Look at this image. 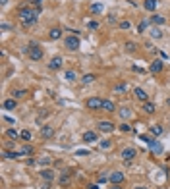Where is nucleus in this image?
I'll return each instance as SVG.
<instances>
[{"label":"nucleus","instance_id":"nucleus-1","mask_svg":"<svg viewBox=\"0 0 170 189\" xmlns=\"http://www.w3.org/2000/svg\"><path fill=\"white\" fill-rule=\"evenodd\" d=\"M18 16H19V19H21V23H23V25H35L39 12H37V10H31V8H21Z\"/></svg>","mask_w":170,"mask_h":189},{"label":"nucleus","instance_id":"nucleus-2","mask_svg":"<svg viewBox=\"0 0 170 189\" xmlns=\"http://www.w3.org/2000/svg\"><path fill=\"white\" fill-rule=\"evenodd\" d=\"M64 46L68 50H77L79 48V39L76 35H70V37H66V41H64Z\"/></svg>","mask_w":170,"mask_h":189},{"label":"nucleus","instance_id":"nucleus-3","mask_svg":"<svg viewBox=\"0 0 170 189\" xmlns=\"http://www.w3.org/2000/svg\"><path fill=\"white\" fill-rule=\"evenodd\" d=\"M27 52H29V58H31V60H41L43 58V48L37 46V45H31Z\"/></svg>","mask_w":170,"mask_h":189},{"label":"nucleus","instance_id":"nucleus-4","mask_svg":"<svg viewBox=\"0 0 170 189\" xmlns=\"http://www.w3.org/2000/svg\"><path fill=\"white\" fill-rule=\"evenodd\" d=\"M87 108H89V110H102V100L93 97V99L87 100Z\"/></svg>","mask_w":170,"mask_h":189},{"label":"nucleus","instance_id":"nucleus-5","mask_svg":"<svg viewBox=\"0 0 170 189\" xmlns=\"http://www.w3.org/2000/svg\"><path fill=\"white\" fill-rule=\"evenodd\" d=\"M137 156V151L134 147H128V149H122V158L124 160H134Z\"/></svg>","mask_w":170,"mask_h":189},{"label":"nucleus","instance_id":"nucleus-6","mask_svg":"<svg viewBox=\"0 0 170 189\" xmlns=\"http://www.w3.org/2000/svg\"><path fill=\"white\" fill-rule=\"evenodd\" d=\"M99 131H102V133H112V131H114V123H112V122H99Z\"/></svg>","mask_w":170,"mask_h":189},{"label":"nucleus","instance_id":"nucleus-7","mask_svg":"<svg viewBox=\"0 0 170 189\" xmlns=\"http://www.w3.org/2000/svg\"><path fill=\"white\" fill-rule=\"evenodd\" d=\"M162 68H164V64H162V60H153V64L149 66V71L151 74H160Z\"/></svg>","mask_w":170,"mask_h":189},{"label":"nucleus","instance_id":"nucleus-8","mask_svg":"<svg viewBox=\"0 0 170 189\" xmlns=\"http://www.w3.org/2000/svg\"><path fill=\"white\" fill-rule=\"evenodd\" d=\"M41 135H43V139H50V137H54L52 126H43L41 127Z\"/></svg>","mask_w":170,"mask_h":189},{"label":"nucleus","instance_id":"nucleus-9","mask_svg":"<svg viewBox=\"0 0 170 189\" xmlns=\"http://www.w3.org/2000/svg\"><path fill=\"white\" fill-rule=\"evenodd\" d=\"M83 141H85V143H95V141H99L97 131H85V133H83Z\"/></svg>","mask_w":170,"mask_h":189},{"label":"nucleus","instance_id":"nucleus-10","mask_svg":"<svg viewBox=\"0 0 170 189\" xmlns=\"http://www.w3.org/2000/svg\"><path fill=\"white\" fill-rule=\"evenodd\" d=\"M157 6H159V0H145V2H143V8L147 12H155Z\"/></svg>","mask_w":170,"mask_h":189},{"label":"nucleus","instance_id":"nucleus-11","mask_svg":"<svg viewBox=\"0 0 170 189\" xmlns=\"http://www.w3.org/2000/svg\"><path fill=\"white\" fill-rule=\"evenodd\" d=\"M62 62H64V60H62L60 56H54L52 60H50L48 68H50V70H60V68H62Z\"/></svg>","mask_w":170,"mask_h":189},{"label":"nucleus","instance_id":"nucleus-12","mask_svg":"<svg viewBox=\"0 0 170 189\" xmlns=\"http://www.w3.org/2000/svg\"><path fill=\"white\" fill-rule=\"evenodd\" d=\"M134 95H135V99H139V100H143V103H147V99H149V95H147L143 89H139V87H135V91H134Z\"/></svg>","mask_w":170,"mask_h":189},{"label":"nucleus","instance_id":"nucleus-13","mask_svg":"<svg viewBox=\"0 0 170 189\" xmlns=\"http://www.w3.org/2000/svg\"><path fill=\"white\" fill-rule=\"evenodd\" d=\"M60 37H62V29H58V27L50 29V33H48V39H50V41H58Z\"/></svg>","mask_w":170,"mask_h":189},{"label":"nucleus","instance_id":"nucleus-14","mask_svg":"<svg viewBox=\"0 0 170 189\" xmlns=\"http://www.w3.org/2000/svg\"><path fill=\"white\" fill-rule=\"evenodd\" d=\"M2 106H4V110H14V108H16V106H18V103H16V99H14V97H12V99H6Z\"/></svg>","mask_w":170,"mask_h":189},{"label":"nucleus","instance_id":"nucleus-15","mask_svg":"<svg viewBox=\"0 0 170 189\" xmlns=\"http://www.w3.org/2000/svg\"><path fill=\"white\" fill-rule=\"evenodd\" d=\"M110 181H112V183H122V181H124V174L122 172H112V174H110Z\"/></svg>","mask_w":170,"mask_h":189},{"label":"nucleus","instance_id":"nucleus-16","mask_svg":"<svg viewBox=\"0 0 170 189\" xmlns=\"http://www.w3.org/2000/svg\"><path fill=\"white\" fill-rule=\"evenodd\" d=\"M149 149H151L153 155H160V152H162V145H160L159 141H153V143L149 145Z\"/></svg>","mask_w":170,"mask_h":189},{"label":"nucleus","instance_id":"nucleus-17","mask_svg":"<svg viewBox=\"0 0 170 189\" xmlns=\"http://www.w3.org/2000/svg\"><path fill=\"white\" fill-rule=\"evenodd\" d=\"M41 178L45 179V181H52V179H54V172L47 168V170H43V172H41Z\"/></svg>","mask_w":170,"mask_h":189},{"label":"nucleus","instance_id":"nucleus-18","mask_svg":"<svg viewBox=\"0 0 170 189\" xmlns=\"http://www.w3.org/2000/svg\"><path fill=\"white\" fill-rule=\"evenodd\" d=\"M102 110H106V112H116V106L112 100H102Z\"/></svg>","mask_w":170,"mask_h":189},{"label":"nucleus","instance_id":"nucleus-19","mask_svg":"<svg viewBox=\"0 0 170 189\" xmlns=\"http://www.w3.org/2000/svg\"><path fill=\"white\" fill-rule=\"evenodd\" d=\"M70 176H72V170H66L60 176V185H68L70 183Z\"/></svg>","mask_w":170,"mask_h":189},{"label":"nucleus","instance_id":"nucleus-20","mask_svg":"<svg viewBox=\"0 0 170 189\" xmlns=\"http://www.w3.org/2000/svg\"><path fill=\"white\" fill-rule=\"evenodd\" d=\"M151 135L153 137H159V135H162V131H164V129H162V126H151Z\"/></svg>","mask_w":170,"mask_h":189},{"label":"nucleus","instance_id":"nucleus-21","mask_svg":"<svg viewBox=\"0 0 170 189\" xmlns=\"http://www.w3.org/2000/svg\"><path fill=\"white\" fill-rule=\"evenodd\" d=\"M151 21H153V23H157V25H162V23H164V16H160V14H153V18H151Z\"/></svg>","mask_w":170,"mask_h":189},{"label":"nucleus","instance_id":"nucleus-22","mask_svg":"<svg viewBox=\"0 0 170 189\" xmlns=\"http://www.w3.org/2000/svg\"><path fill=\"white\" fill-rule=\"evenodd\" d=\"M118 114H120V118H122V120L131 118V110H130V108H120V110H118Z\"/></svg>","mask_w":170,"mask_h":189},{"label":"nucleus","instance_id":"nucleus-23","mask_svg":"<svg viewBox=\"0 0 170 189\" xmlns=\"http://www.w3.org/2000/svg\"><path fill=\"white\" fill-rule=\"evenodd\" d=\"M29 155H33V147L25 145V147H21V149H19V156H29Z\"/></svg>","mask_w":170,"mask_h":189},{"label":"nucleus","instance_id":"nucleus-24","mask_svg":"<svg viewBox=\"0 0 170 189\" xmlns=\"http://www.w3.org/2000/svg\"><path fill=\"white\" fill-rule=\"evenodd\" d=\"M149 35H151L153 39H160V37H162V31H160L159 27H153L151 31H149Z\"/></svg>","mask_w":170,"mask_h":189},{"label":"nucleus","instance_id":"nucleus-25","mask_svg":"<svg viewBox=\"0 0 170 189\" xmlns=\"http://www.w3.org/2000/svg\"><path fill=\"white\" fill-rule=\"evenodd\" d=\"M4 158H19V151H4Z\"/></svg>","mask_w":170,"mask_h":189},{"label":"nucleus","instance_id":"nucleus-26","mask_svg":"<svg viewBox=\"0 0 170 189\" xmlns=\"http://www.w3.org/2000/svg\"><path fill=\"white\" fill-rule=\"evenodd\" d=\"M66 79H68V81H76V79H77L76 71H73V70H68V71H66Z\"/></svg>","mask_w":170,"mask_h":189},{"label":"nucleus","instance_id":"nucleus-27","mask_svg":"<svg viewBox=\"0 0 170 189\" xmlns=\"http://www.w3.org/2000/svg\"><path fill=\"white\" fill-rule=\"evenodd\" d=\"M143 110H145L147 114H153V112H155V104H153V103H145V104H143Z\"/></svg>","mask_w":170,"mask_h":189},{"label":"nucleus","instance_id":"nucleus-28","mask_svg":"<svg viewBox=\"0 0 170 189\" xmlns=\"http://www.w3.org/2000/svg\"><path fill=\"white\" fill-rule=\"evenodd\" d=\"M147 25H149V19H143V21H141V23H139V25H137V33H143V31H145V29H147Z\"/></svg>","mask_w":170,"mask_h":189},{"label":"nucleus","instance_id":"nucleus-29","mask_svg":"<svg viewBox=\"0 0 170 189\" xmlns=\"http://www.w3.org/2000/svg\"><path fill=\"white\" fill-rule=\"evenodd\" d=\"M81 81H83L85 85H89V83L95 81V75H93V74H87V75H83V79H81Z\"/></svg>","mask_w":170,"mask_h":189},{"label":"nucleus","instance_id":"nucleus-30","mask_svg":"<svg viewBox=\"0 0 170 189\" xmlns=\"http://www.w3.org/2000/svg\"><path fill=\"white\" fill-rule=\"evenodd\" d=\"M91 12H93V14H101V12H102V4H99V2L93 4V6H91Z\"/></svg>","mask_w":170,"mask_h":189},{"label":"nucleus","instance_id":"nucleus-31","mask_svg":"<svg viewBox=\"0 0 170 189\" xmlns=\"http://www.w3.org/2000/svg\"><path fill=\"white\" fill-rule=\"evenodd\" d=\"M6 135H8L10 139H14V141L18 139V131H16V129H14V127H12V129H8V131H6Z\"/></svg>","mask_w":170,"mask_h":189},{"label":"nucleus","instance_id":"nucleus-32","mask_svg":"<svg viewBox=\"0 0 170 189\" xmlns=\"http://www.w3.org/2000/svg\"><path fill=\"white\" fill-rule=\"evenodd\" d=\"M21 139L29 141V139H31V131H29V129H23V131H21Z\"/></svg>","mask_w":170,"mask_h":189},{"label":"nucleus","instance_id":"nucleus-33","mask_svg":"<svg viewBox=\"0 0 170 189\" xmlns=\"http://www.w3.org/2000/svg\"><path fill=\"white\" fill-rule=\"evenodd\" d=\"M12 95H14V99H21V97H25V95H27V93H25L23 89H19V91H14Z\"/></svg>","mask_w":170,"mask_h":189},{"label":"nucleus","instance_id":"nucleus-34","mask_svg":"<svg viewBox=\"0 0 170 189\" xmlns=\"http://www.w3.org/2000/svg\"><path fill=\"white\" fill-rule=\"evenodd\" d=\"M99 149H101V151L110 149V141H101V143H99Z\"/></svg>","mask_w":170,"mask_h":189},{"label":"nucleus","instance_id":"nucleus-35","mask_svg":"<svg viewBox=\"0 0 170 189\" xmlns=\"http://www.w3.org/2000/svg\"><path fill=\"white\" fill-rule=\"evenodd\" d=\"M91 152L89 151H85V149H79V151H76V156H89Z\"/></svg>","mask_w":170,"mask_h":189},{"label":"nucleus","instance_id":"nucleus-36","mask_svg":"<svg viewBox=\"0 0 170 189\" xmlns=\"http://www.w3.org/2000/svg\"><path fill=\"white\" fill-rule=\"evenodd\" d=\"M126 89H128V87H126V83H118V85L114 87V91H118V93H124Z\"/></svg>","mask_w":170,"mask_h":189},{"label":"nucleus","instance_id":"nucleus-37","mask_svg":"<svg viewBox=\"0 0 170 189\" xmlns=\"http://www.w3.org/2000/svg\"><path fill=\"white\" fill-rule=\"evenodd\" d=\"M137 46H135V42H126V50H128V52H134Z\"/></svg>","mask_w":170,"mask_h":189},{"label":"nucleus","instance_id":"nucleus-38","mask_svg":"<svg viewBox=\"0 0 170 189\" xmlns=\"http://www.w3.org/2000/svg\"><path fill=\"white\" fill-rule=\"evenodd\" d=\"M120 129H122L124 133H128V131H134V129H131V126H128V123H122V126H120Z\"/></svg>","mask_w":170,"mask_h":189},{"label":"nucleus","instance_id":"nucleus-39","mask_svg":"<svg viewBox=\"0 0 170 189\" xmlns=\"http://www.w3.org/2000/svg\"><path fill=\"white\" fill-rule=\"evenodd\" d=\"M106 179H110V176H106V174H99V181H101V183H105Z\"/></svg>","mask_w":170,"mask_h":189},{"label":"nucleus","instance_id":"nucleus-40","mask_svg":"<svg viewBox=\"0 0 170 189\" xmlns=\"http://www.w3.org/2000/svg\"><path fill=\"white\" fill-rule=\"evenodd\" d=\"M87 27L95 31V29H99V23H97V21H89V23H87Z\"/></svg>","mask_w":170,"mask_h":189},{"label":"nucleus","instance_id":"nucleus-41","mask_svg":"<svg viewBox=\"0 0 170 189\" xmlns=\"http://www.w3.org/2000/svg\"><path fill=\"white\" fill-rule=\"evenodd\" d=\"M29 2H31V4H35L37 8H39V6H43V2H45V0H29Z\"/></svg>","mask_w":170,"mask_h":189},{"label":"nucleus","instance_id":"nucleus-42","mask_svg":"<svg viewBox=\"0 0 170 189\" xmlns=\"http://www.w3.org/2000/svg\"><path fill=\"white\" fill-rule=\"evenodd\" d=\"M120 29H130V21H120Z\"/></svg>","mask_w":170,"mask_h":189},{"label":"nucleus","instance_id":"nucleus-43","mask_svg":"<svg viewBox=\"0 0 170 189\" xmlns=\"http://www.w3.org/2000/svg\"><path fill=\"white\" fill-rule=\"evenodd\" d=\"M0 29H2V31H10V29H12V25H8V23H2V25H0Z\"/></svg>","mask_w":170,"mask_h":189},{"label":"nucleus","instance_id":"nucleus-44","mask_svg":"<svg viewBox=\"0 0 170 189\" xmlns=\"http://www.w3.org/2000/svg\"><path fill=\"white\" fill-rule=\"evenodd\" d=\"M2 118H4V122H8V123H16V120L10 118V116H2Z\"/></svg>","mask_w":170,"mask_h":189},{"label":"nucleus","instance_id":"nucleus-45","mask_svg":"<svg viewBox=\"0 0 170 189\" xmlns=\"http://www.w3.org/2000/svg\"><path fill=\"white\" fill-rule=\"evenodd\" d=\"M41 189H50V181H45V183L41 185Z\"/></svg>","mask_w":170,"mask_h":189},{"label":"nucleus","instance_id":"nucleus-46","mask_svg":"<svg viewBox=\"0 0 170 189\" xmlns=\"http://www.w3.org/2000/svg\"><path fill=\"white\" fill-rule=\"evenodd\" d=\"M87 189H99V185L97 183H89V185H87Z\"/></svg>","mask_w":170,"mask_h":189},{"label":"nucleus","instance_id":"nucleus-47","mask_svg":"<svg viewBox=\"0 0 170 189\" xmlns=\"http://www.w3.org/2000/svg\"><path fill=\"white\" fill-rule=\"evenodd\" d=\"M110 189H122V187H120V183H114V185L110 187Z\"/></svg>","mask_w":170,"mask_h":189},{"label":"nucleus","instance_id":"nucleus-48","mask_svg":"<svg viewBox=\"0 0 170 189\" xmlns=\"http://www.w3.org/2000/svg\"><path fill=\"white\" fill-rule=\"evenodd\" d=\"M0 4H2V6H6V4H8V0H0Z\"/></svg>","mask_w":170,"mask_h":189}]
</instances>
